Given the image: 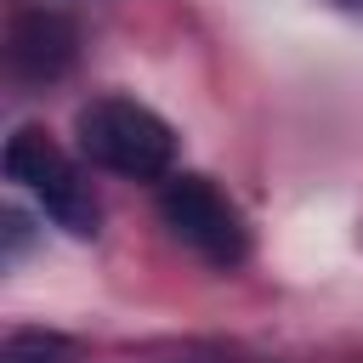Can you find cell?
Masks as SVG:
<instances>
[{
    "label": "cell",
    "instance_id": "277c9868",
    "mask_svg": "<svg viewBox=\"0 0 363 363\" xmlns=\"http://www.w3.org/2000/svg\"><path fill=\"white\" fill-rule=\"evenodd\" d=\"M6 62L17 79H57L74 62V23L62 11H45V6H11Z\"/></svg>",
    "mask_w": 363,
    "mask_h": 363
},
{
    "label": "cell",
    "instance_id": "5b68a950",
    "mask_svg": "<svg viewBox=\"0 0 363 363\" xmlns=\"http://www.w3.org/2000/svg\"><path fill=\"white\" fill-rule=\"evenodd\" d=\"M68 357H74V346L62 335H45V329H17L0 346V363H68Z\"/></svg>",
    "mask_w": 363,
    "mask_h": 363
},
{
    "label": "cell",
    "instance_id": "7a4b0ae2",
    "mask_svg": "<svg viewBox=\"0 0 363 363\" xmlns=\"http://www.w3.org/2000/svg\"><path fill=\"white\" fill-rule=\"evenodd\" d=\"M159 221L170 227L176 244H187L199 261L210 267H244L250 261V227L238 216V204L199 170H182V176H164L159 187Z\"/></svg>",
    "mask_w": 363,
    "mask_h": 363
},
{
    "label": "cell",
    "instance_id": "6da1fadb",
    "mask_svg": "<svg viewBox=\"0 0 363 363\" xmlns=\"http://www.w3.org/2000/svg\"><path fill=\"white\" fill-rule=\"evenodd\" d=\"M74 136H79V153L91 164H102L125 182H164L176 164V130L130 96L85 102L74 119Z\"/></svg>",
    "mask_w": 363,
    "mask_h": 363
},
{
    "label": "cell",
    "instance_id": "3957f363",
    "mask_svg": "<svg viewBox=\"0 0 363 363\" xmlns=\"http://www.w3.org/2000/svg\"><path fill=\"white\" fill-rule=\"evenodd\" d=\"M6 176L23 182V187L40 199V210H45L62 233H74V238H96L102 210H96L85 176L74 170V159H68L40 125H23V130L6 142Z\"/></svg>",
    "mask_w": 363,
    "mask_h": 363
}]
</instances>
